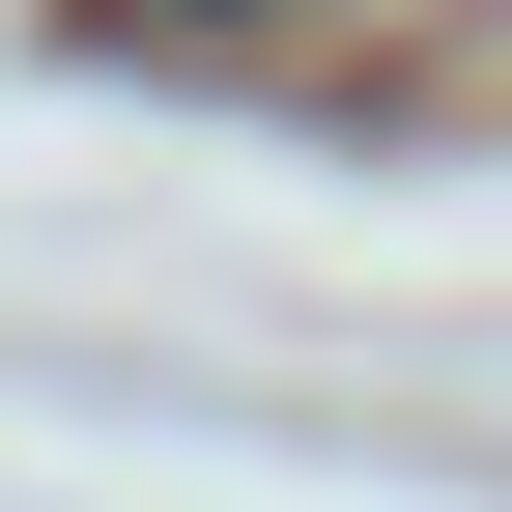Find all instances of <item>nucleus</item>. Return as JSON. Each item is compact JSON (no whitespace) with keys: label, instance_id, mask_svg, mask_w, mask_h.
<instances>
[{"label":"nucleus","instance_id":"f257e3e1","mask_svg":"<svg viewBox=\"0 0 512 512\" xmlns=\"http://www.w3.org/2000/svg\"><path fill=\"white\" fill-rule=\"evenodd\" d=\"M114 29H171V57H200V29H256V0H114Z\"/></svg>","mask_w":512,"mask_h":512}]
</instances>
